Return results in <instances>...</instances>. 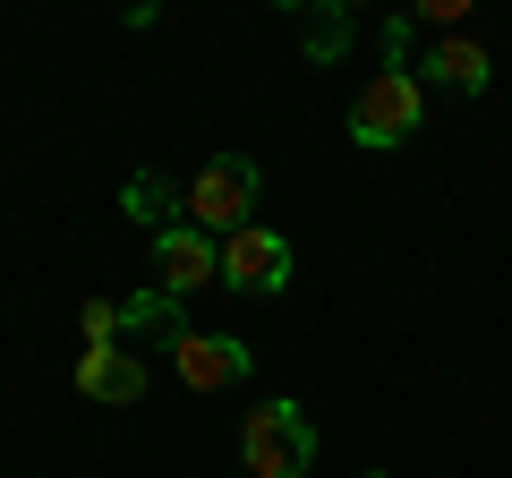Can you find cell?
I'll return each instance as SVG.
<instances>
[{"instance_id":"6da1fadb","label":"cell","mask_w":512,"mask_h":478,"mask_svg":"<svg viewBox=\"0 0 512 478\" xmlns=\"http://www.w3.org/2000/svg\"><path fill=\"white\" fill-rule=\"evenodd\" d=\"M410 35H419V18H384V69L359 86V103H350V146L359 154H393L410 146V137L427 129V77L419 60H410Z\"/></svg>"},{"instance_id":"7a4b0ae2","label":"cell","mask_w":512,"mask_h":478,"mask_svg":"<svg viewBox=\"0 0 512 478\" xmlns=\"http://www.w3.org/2000/svg\"><path fill=\"white\" fill-rule=\"evenodd\" d=\"M239 461H248V478H308L316 470V419L291 393L256 402L248 419H239Z\"/></svg>"},{"instance_id":"3957f363","label":"cell","mask_w":512,"mask_h":478,"mask_svg":"<svg viewBox=\"0 0 512 478\" xmlns=\"http://www.w3.org/2000/svg\"><path fill=\"white\" fill-rule=\"evenodd\" d=\"M256 197H265V171L248 163V154H214V163L188 180V222H197L205 239H231L256 222Z\"/></svg>"},{"instance_id":"277c9868","label":"cell","mask_w":512,"mask_h":478,"mask_svg":"<svg viewBox=\"0 0 512 478\" xmlns=\"http://www.w3.org/2000/svg\"><path fill=\"white\" fill-rule=\"evenodd\" d=\"M222 291L239 299H274L291 291V239L274 231V222H248V231L222 239Z\"/></svg>"},{"instance_id":"5b68a950","label":"cell","mask_w":512,"mask_h":478,"mask_svg":"<svg viewBox=\"0 0 512 478\" xmlns=\"http://www.w3.org/2000/svg\"><path fill=\"white\" fill-rule=\"evenodd\" d=\"M171 368H180V385H197V393H231V385L256 376V350L239 342V333H197L188 325L180 342H171Z\"/></svg>"},{"instance_id":"8992f818","label":"cell","mask_w":512,"mask_h":478,"mask_svg":"<svg viewBox=\"0 0 512 478\" xmlns=\"http://www.w3.org/2000/svg\"><path fill=\"white\" fill-rule=\"evenodd\" d=\"M222 282V239H205L197 222H180V231L154 239V291L188 299V291H214Z\"/></svg>"},{"instance_id":"52a82bcc","label":"cell","mask_w":512,"mask_h":478,"mask_svg":"<svg viewBox=\"0 0 512 478\" xmlns=\"http://www.w3.org/2000/svg\"><path fill=\"white\" fill-rule=\"evenodd\" d=\"M419 69H427V94H453V103H478L495 86V52L478 35H436Z\"/></svg>"},{"instance_id":"ba28073f","label":"cell","mask_w":512,"mask_h":478,"mask_svg":"<svg viewBox=\"0 0 512 478\" xmlns=\"http://www.w3.org/2000/svg\"><path fill=\"white\" fill-rule=\"evenodd\" d=\"M77 393H86V402L128 410V402H146V393H154V376H146V359H128L120 342H103V350L77 359Z\"/></svg>"},{"instance_id":"9c48e42d","label":"cell","mask_w":512,"mask_h":478,"mask_svg":"<svg viewBox=\"0 0 512 478\" xmlns=\"http://www.w3.org/2000/svg\"><path fill=\"white\" fill-rule=\"evenodd\" d=\"M120 214H128V222H146V231L163 239V231H180V222H188V188H171V171H128Z\"/></svg>"},{"instance_id":"30bf717a","label":"cell","mask_w":512,"mask_h":478,"mask_svg":"<svg viewBox=\"0 0 512 478\" xmlns=\"http://www.w3.org/2000/svg\"><path fill=\"white\" fill-rule=\"evenodd\" d=\"M120 333H146V342H180V333H188V316H180V299H171V291H154V282H146V291H128L120 299Z\"/></svg>"},{"instance_id":"8fae6325","label":"cell","mask_w":512,"mask_h":478,"mask_svg":"<svg viewBox=\"0 0 512 478\" xmlns=\"http://www.w3.org/2000/svg\"><path fill=\"white\" fill-rule=\"evenodd\" d=\"M350 43V18L342 9H308V60H333Z\"/></svg>"},{"instance_id":"7c38bea8","label":"cell","mask_w":512,"mask_h":478,"mask_svg":"<svg viewBox=\"0 0 512 478\" xmlns=\"http://www.w3.org/2000/svg\"><path fill=\"white\" fill-rule=\"evenodd\" d=\"M77 333H86V350H103L111 333H120V299H86V308H77Z\"/></svg>"},{"instance_id":"4fadbf2b","label":"cell","mask_w":512,"mask_h":478,"mask_svg":"<svg viewBox=\"0 0 512 478\" xmlns=\"http://www.w3.org/2000/svg\"><path fill=\"white\" fill-rule=\"evenodd\" d=\"M367 478H384V470H367Z\"/></svg>"}]
</instances>
